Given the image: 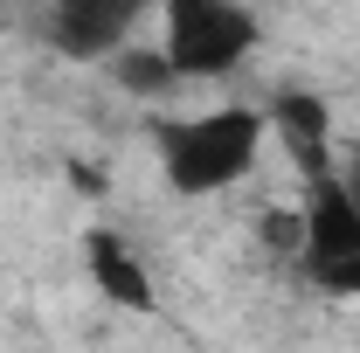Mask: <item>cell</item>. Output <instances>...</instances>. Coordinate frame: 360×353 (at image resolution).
Returning a JSON list of instances; mask_svg holds the SVG:
<instances>
[{
	"mask_svg": "<svg viewBox=\"0 0 360 353\" xmlns=\"http://www.w3.org/2000/svg\"><path fill=\"white\" fill-rule=\"evenodd\" d=\"M333 180L347 187V201H354V208H360V146H354V153H347V167H340V174H333Z\"/></svg>",
	"mask_w": 360,
	"mask_h": 353,
	"instance_id": "9",
	"label": "cell"
},
{
	"mask_svg": "<svg viewBox=\"0 0 360 353\" xmlns=\"http://www.w3.org/2000/svg\"><path fill=\"white\" fill-rule=\"evenodd\" d=\"M153 0H49L42 35L70 63H111L118 49H132V28L146 21Z\"/></svg>",
	"mask_w": 360,
	"mask_h": 353,
	"instance_id": "4",
	"label": "cell"
},
{
	"mask_svg": "<svg viewBox=\"0 0 360 353\" xmlns=\"http://www.w3.org/2000/svg\"><path fill=\"white\" fill-rule=\"evenodd\" d=\"M264 250L270 257H298L305 250V208H270L264 215Z\"/></svg>",
	"mask_w": 360,
	"mask_h": 353,
	"instance_id": "8",
	"label": "cell"
},
{
	"mask_svg": "<svg viewBox=\"0 0 360 353\" xmlns=\"http://www.w3.org/2000/svg\"><path fill=\"white\" fill-rule=\"evenodd\" d=\"M305 284L326 298H360V208L347 201V187L326 174L305 194V250H298Z\"/></svg>",
	"mask_w": 360,
	"mask_h": 353,
	"instance_id": "3",
	"label": "cell"
},
{
	"mask_svg": "<svg viewBox=\"0 0 360 353\" xmlns=\"http://www.w3.org/2000/svg\"><path fill=\"white\" fill-rule=\"evenodd\" d=\"M270 139L298 160V174L305 180H326L333 174V104L319 97V90H277L264 111Z\"/></svg>",
	"mask_w": 360,
	"mask_h": 353,
	"instance_id": "5",
	"label": "cell"
},
{
	"mask_svg": "<svg viewBox=\"0 0 360 353\" xmlns=\"http://www.w3.org/2000/svg\"><path fill=\"white\" fill-rule=\"evenodd\" d=\"M160 14H167L160 56L174 63L180 84H222L264 42V21L243 0H160Z\"/></svg>",
	"mask_w": 360,
	"mask_h": 353,
	"instance_id": "2",
	"label": "cell"
},
{
	"mask_svg": "<svg viewBox=\"0 0 360 353\" xmlns=\"http://www.w3.org/2000/svg\"><path fill=\"white\" fill-rule=\"evenodd\" d=\"M153 146H160V174H167V187L180 201H208V194H222V187L257 174V160L270 146V125L250 104H222V111H194V118L160 125Z\"/></svg>",
	"mask_w": 360,
	"mask_h": 353,
	"instance_id": "1",
	"label": "cell"
},
{
	"mask_svg": "<svg viewBox=\"0 0 360 353\" xmlns=\"http://www.w3.org/2000/svg\"><path fill=\"white\" fill-rule=\"evenodd\" d=\"M111 77L132 90V97H167V90H180V77H174V63L160 56V42L118 49V56H111Z\"/></svg>",
	"mask_w": 360,
	"mask_h": 353,
	"instance_id": "7",
	"label": "cell"
},
{
	"mask_svg": "<svg viewBox=\"0 0 360 353\" xmlns=\"http://www.w3.org/2000/svg\"><path fill=\"white\" fill-rule=\"evenodd\" d=\"M84 270H90V291H97L104 305L139 312V319L160 305L146 257H139V250L125 243V236H118V229H90V236H84Z\"/></svg>",
	"mask_w": 360,
	"mask_h": 353,
	"instance_id": "6",
	"label": "cell"
}]
</instances>
